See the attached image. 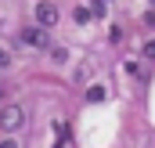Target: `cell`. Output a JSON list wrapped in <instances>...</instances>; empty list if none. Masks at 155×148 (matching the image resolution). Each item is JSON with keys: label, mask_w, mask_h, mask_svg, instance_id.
<instances>
[{"label": "cell", "mask_w": 155, "mask_h": 148, "mask_svg": "<svg viewBox=\"0 0 155 148\" xmlns=\"http://www.w3.org/2000/svg\"><path fill=\"white\" fill-rule=\"evenodd\" d=\"M25 126V109L22 105H7V109L0 112V130L4 134H18Z\"/></svg>", "instance_id": "6da1fadb"}, {"label": "cell", "mask_w": 155, "mask_h": 148, "mask_svg": "<svg viewBox=\"0 0 155 148\" xmlns=\"http://www.w3.org/2000/svg\"><path fill=\"white\" fill-rule=\"evenodd\" d=\"M144 58H155V40H148V43H144Z\"/></svg>", "instance_id": "8992f818"}, {"label": "cell", "mask_w": 155, "mask_h": 148, "mask_svg": "<svg viewBox=\"0 0 155 148\" xmlns=\"http://www.w3.org/2000/svg\"><path fill=\"white\" fill-rule=\"evenodd\" d=\"M7 65H11V54H7V51H0V69H7Z\"/></svg>", "instance_id": "52a82bcc"}, {"label": "cell", "mask_w": 155, "mask_h": 148, "mask_svg": "<svg viewBox=\"0 0 155 148\" xmlns=\"http://www.w3.org/2000/svg\"><path fill=\"white\" fill-rule=\"evenodd\" d=\"M36 25H43V29H54L58 25V7L51 0H40L36 4Z\"/></svg>", "instance_id": "7a4b0ae2"}, {"label": "cell", "mask_w": 155, "mask_h": 148, "mask_svg": "<svg viewBox=\"0 0 155 148\" xmlns=\"http://www.w3.org/2000/svg\"><path fill=\"white\" fill-rule=\"evenodd\" d=\"M87 98H90V101H101V98H105V87H90Z\"/></svg>", "instance_id": "277c9868"}, {"label": "cell", "mask_w": 155, "mask_h": 148, "mask_svg": "<svg viewBox=\"0 0 155 148\" xmlns=\"http://www.w3.org/2000/svg\"><path fill=\"white\" fill-rule=\"evenodd\" d=\"M22 40H25L29 47H40V51H43V47L51 43V40H47V29H43V25H33V29H25V33H22Z\"/></svg>", "instance_id": "3957f363"}, {"label": "cell", "mask_w": 155, "mask_h": 148, "mask_svg": "<svg viewBox=\"0 0 155 148\" xmlns=\"http://www.w3.org/2000/svg\"><path fill=\"white\" fill-rule=\"evenodd\" d=\"M108 11V0H94V15H105Z\"/></svg>", "instance_id": "5b68a950"}]
</instances>
